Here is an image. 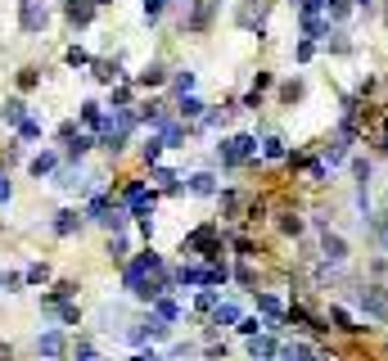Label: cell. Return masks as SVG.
Wrapping results in <instances>:
<instances>
[{
	"mask_svg": "<svg viewBox=\"0 0 388 361\" xmlns=\"http://www.w3.org/2000/svg\"><path fill=\"white\" fill-rule=\"evenodd\" d=\"M235 330L253 339V335H262V330H267V321H262V316H244V321H240V325H235Z\"/></svg>",
	"mask_w": 388,
	"mask_h": 361,
	"instance_id": "37",
	"label": "cell"
},
{
	"mask_svg": "<svg viewBox=\"0 0 388 361\" xmlns=\"http://www.w3.org/2000/svg\"><path fill=\"white\" fill-rule=\"evenodd\" d=\"M158 136H163L167 149H185V145H181V140H185V122H181V118H167L163 127H158Z\"/></svg>",
	"mask_w": 388,
	"mask_h": 361,
	"instance_id": "16",
	"label": "cell"
},
{
	"mask_svg": "<svg viewBox=\"0 0 388 361\" xmlns=\"http://www.w3.org/2000/svg\"><path fill=\"white\" fill-rule=\"evenodd\" d=\"M320 158H325V167H329V172H334V167H343V163H348V158H352V140H343V136H334V140H329V145H325V149H320Z\"/></svg>",
	"mask_w": 388,
	"mask_h": 361,
	"instance_id": "10",
	"label": "cell"
},
{
	"mask_svg": "<svg viewBox=\"0 0 388 361\" xmlns=\"http://www.w3.org/2000/svg\"><path fill=\"white\" fill-rule=\"evenodd\" d=\"M293 54H298V63H311V59H316V41H307V36H302Z\"/></svg>",
	"mask_w": 388,
	"mask_h": 361,
	"instance_id": "41",
	"label": "cell"
},
{
	"mask_svg": "<svg viewBox=\"0 0 388 361\" xmlns=\"http://www.w3.org/2000/svg\"><path fill=\"white\" fill-rule=\"evenodd\" d=\"M167 5H172V0H145V18H149V23H154V18H158V14H163V9H167Z\"/></svg>",
	"mask_w": 388,
	"mask_h": 361,
	"instance_id": "44",
	"label": "cell"
},
{
	"mask_svg": "<svg viewBox=\"0 0 388 361\" xmlns=\"http://www.w3.org/2000/svg\"><path fill=\"white\" fill-rule=\"evenodd\" d=\"M82 122H86V127H104V113H100V104H95V100L82 104Z\"/></svg>",
	"mask_w": 388,
	"mask_h": 361,
	"instance_id": "34",
	"label": "cell"
},
{
	"mask_svg": "<svg viewBox=\"0 0 388 361\" xmlns=\"http://www.w3.org/2000/svg\"><path fill=\"white\" fill-rule=\"evenodd\" d=\"M172 280L181 284V289H208V267H194V262H185V267L176 271Z\"/></svg>",
	"mask_w": 388,
	"mask_h": 361,
	"instance_id": "11",
	"label": "cell"
},
{
	"mask_svg": "<svg viewBox=\"0 0 388 361\" xmlns=\"http://www.w3.org/2000/svg\"><path fill=\"white\" fill-rule=\"evenodd\" d=\"M217 9H222V0H190V18H185V27H190V32H208Z\"/></svg>",
	"mask_w": 388,
	"mask_h": 361,
	"instance_id": "7",
	"label": "cell"
},
{
	"mask_svg": "<svg viewBox=\"0 0 388 361\" xmlns=\"http://www.w3.org/2000/svg\"><path fill=\"white\" fill-rule=\"evenodd\" d=\"M0 284H5V289H18V284H23V275H14V271H5V275H0Z\"/></svg>",
	"mask_w": 388,
	"mask_h": 361,
	"instance_id": "51",
	"label": "cell"
},
{
	"mask_svg": "<svg viewBox=\"0 0 388 361\" xmlns=\"http://www.w3.org/2000/svg\"><path fill=\"white\" fill-rule=\"evenodd\" d=\"M18 136H23V140H36V136H41V122H36V118H27L23 127H18Z\"/></svg>",
	"mask_w": 388,
	"mask_h": 361,
	"instance_id": "45",
	"label": "cell"
},
{
	"mask_svg": "<svg viewBox=\"0 0 388 361\" xmlns=\"http://www.w3.org/2000/svg\"><path fill=\"white\" fill-rule=\"evenodd\" d=\"M325 41H329V50H334V54H348V50H352V41H348V32H329Z\"/></svg>",
	"mask_w": 388,
	"mask_h": 361,
	"instance_id": "39",
	"label": "cell"
},
{
	"mask_svg": "<svg viewBox=\"0 0 388 361\" xmlns=\"http://www.w3.org/2000/svg\"><path fill=\"white\" fill-rule=\"evenodd\" d=\"M18 86H23V91H32V86H36V68H27V72H18Z\"/></svg>",
	"mask_w": 388,
	"mask_h": 361,
	"instance_id": "49",
	"label": "cell"
},
{
	"mask_svg": "<svg viewBox=\"0 0 388 361\" xmlns=\"http://www.w3.org/2000/svg\"><path fill=\"white\" fill-rule=\"evenodd\" d=\"M82 222H86V217L68 208V213H59V217H54V235H72V231H82Z\"/></svg>",
	"mask_w": 388,
	"mask_h": 361,
	"instance_id": "25",
	"label": "cell"
},
{
	"mask_svg": "<svg viewBox=\"0 0 388 361\" xmlns=\"http://www.w3.org/2000/svg\"><path fill=\"white\" fill-rule=\"evenodd\" d=\"M307 180H311V185H325V180H329L325 158H307Z\"/></svg>",
	"mask_w": 388,
	"mask_h": 361,
	"instance_id": "30",
	"label": "cell"
},
{
	"mask_svg": "<svg viewBox=\"0 0 388 361\" xmlns=\"http://www.w3.org/2000/svg\"><path fill=\"white\" fill-rule=\"evenodd\" d=\"M91 145H95V140H91V136H82V131H77V136H72V140H63V154H68L72 163H82Z\"/></svg>",
	"mask_w": 388,
	"mask_h": 361,
	"instance_id": "22",
	"label": "cell"
},
{
	"mask_svg": "<svg viewBox=\"0 0 388 361\" xmlns=\"http://www.w3.org/2000/svg\"><path fill=\"white\" fill-rule=\"evenodd\" d=\"M131 361H163V357H158L154 348H149V353H136V357H131Z\"/></svg>",
	"mask_w": 388,
	"mask_h": 361,
	"instance_id": "52",
	"label": "cell"
},
{
	"mask_svg": "<svg viewBox=\"0 0 388 361\" xmlns=\"http://www.w3.org/2000/svg\"><path fill=\"white\" fill-rule=\"evenodd\" d=\"M316 361H334V357H325V353H316Z\"/></svg>",
	"mask_w": 388,
	"mask_h": 361,
	"instance_id": "56",
	"label": "cell"
},
{
	"mask_svg": "<svg viewBox=\"0 0 388 361\" xmlns=\"http://www.w3.org/2000/svg\"><path fill=\"white\" fill-rule=\"evenodd\" d=\"M122 325H127V312H122V307H109V302H104V307H100V330H109V335H127Z\"/></svg>",
	"mask_w": 388,
	"mask_h": 361,
	"instance_id": "14",
	"label": "cell"
},
{
	"mask_svg": "<svg viewBox=\"0 0 388 361\" xmlns=\"http://www.w3.org/2000/svg\"><path fill=\"white\" fill-rule=\"evenodd\" d=\"M258 145H262L258 136H231V140H222V145H217V163H226V167L258 163V158H262Z\"/></svg>",
	"mask_w": 388,
	"mask_h": 361,
	"instance_id": "3",
	"label": "cell"
},
{
	"mask_svg": "<svg viewBox=\"0 0 388 361\" xmlns=\"http://www.w3.org/2000/svg\"><path fill=\"white\" fill-rule=\"evenodd\" d=\"M320 262H329V267L348 262V240L339 231H320Z\"/></svg>",
	"mask_w": 388,
	"mask_h": 361,
	"instance_id": "6",
	"label": "cell"
},
{
	"mask_svg": "<svg viewBox=\"0 0 388 361\" xmlns=\"http://www.w3.org/2000/svg\"><path fill=\"white\" fill-rule=\"evenodd\" d=\"M262 158H267V163H280V158H289L285 136H262Z\"/></svg>",
	"mask_w": 388,
	"mask_h": 361,
	"instance_id": "19",
	"label": "cell"
},
{
	"mask_svg": "<svg viewBox=\"0 0 388 361\" xmlns=\"http://www.w3.org/2000/svg\"><path fill=\"white\" fill-rule=\"evenodd\" d=\"M203 113H208V104L199 100V95H181V100H176V118L181 122H203Z\"/></svg>",
	"mask_w": 388,
	"mask_h": 361,
	"instance_id": "12",
	"label": "cell"
},
{
	"mask_svg": "<svg viewBox=\"0 0 388 361\" xmlns=\"http://www.w3.org/2000/svg\"><path fill=\"white\" fill-rule=\"evenodd\" d=\"M50 312H54V316H59V321H63V325H82V312H77V307H72V302H54V307H50Z\"/></svg>",
	"mask_w": 388,
	"mask_h": 361,
	"instance_id": "32",
	"label": "cell"
},
{
	"mask_svg": "<svg viewBox=\"0 0 388 361\" xmlns=\"http://www.w3.org/2000/svg\"><path fill=\"white\" fill-rule=\"evenodd\" d=\"M357 9H362V14H375V0H352Z\"/></svg>",
	"mask_w": 388,
	"mask_h": 361,
	"instance_id": "54",
	"label": "cell"
},
{
	"mask_svg": "<svg viewBox=\"0 0 388 361\" xmlns=\"http://www.w3.org/2000/svg\"><path fill=\"white\" fill-rule=\"evenodd\" d=\"M240 321H244V312L235 307V302H222V307L212 312V325L217 330H222V325H240Z\"/></svg>",
	"mask_w": 388,
	"mask_h": 361,
	"instance_id": "24",
	"label": "cell"
},
{
	"mask_svg": "<svg viewBox=\"0 0 388 361\" xmlns=\"http://www.w3.org/2000/svg\"><path fill=\"white\" fill-rule=\"evenodd\" d=\"M172 86H176V95H194V72H190V68H181V72L172 77Z\"/></svg>",
	"mask_w": 388,
	"mask_h": 361,
	"instance_id": "36",
	"label": "cell"
},
{
	"mask_svg": "<svg viewBox=\"0 0 388 361\" xmlns=\"http://www.w3.org/2000/svg\"><path fill=\"white\" fill-rule=\"evenodd\" d=\"M54 167H59V154H36L32 163H27V172L41 180V176H54Z\"/></svg>",
	"mask_w": 388,
	"mask_h": 361,
	"instance_id": "20",
	"label": "cell"
},
{
	"mask_svg": "<svg viewBox=\"0 0 388 361\" xmlns=\"http://www.w3.org/2000/svg\"><path fill=\"white\" fill-rule=\"evenodd\" d=\"M226 118H231L226 109H208V113H203V131H217V127H226Z\"/></svg>",
	"mask_w": 388,
	"mask_h": 361,
	"instance_id": "38",
	"label": "cell"
},
{
	"mask_svg": "<svg viewBox=\"0 0 388 361\" xmlns=\"http://www.w3.org/2000/svg\"><path fill=\"white\" fill-rule=\"evenodd\" d=\"M122 284H127L131 293H136L140 302H158L167 289H172V275H167V267H163V258H158L154 249L149 253H140V258H131L127 267H122Z\"/></svg>",
	"mask_w": 388,
	"mask_h": 361,
	"instance_id": "1",
	"label": "cell"
},
{
	"mask_svg": "<svg viewBox=\"0 0 388 361\" xmlns=\"http://www.w3.org/2000/svg\"><path fill=\"white\" fill-rule=\"evenodd\" d=\"M267 86H271V72H253V91L262 95V91H267Z\"/></svg>",
	"mask_w": 388,
	"mask_h": 361,
	"instance_id": "50",
	"label": "cell"
},
{
	"mask_svg": "<svg viewBox=\"0 0 388 361\" xmlns=\"http://www.w3.org/2000/svg\"><path fill=\"white\" fill-rule=\"evenodd\" d=\"M235 280H240L244 289H253V284H258V275H253V267H249V262H240V267H235Z\"/></svg>",
	"mask_w": 388,
	"mask_h": 361,
	"instance_id": "42",
	"label": "cell"
},
{
	"mask_svg": "<svg viewBox=\"0 0 388 361\" xmlns=\"http://www.w3.org/2000/svg\"><path fill=\"white\" fill-rule=\"evenodd\" d=\"M109 258L113 262H127V240H122V235H113V240H109Z\"/></svg>",
	"mask_w": 388,
	"mask_h": 361,
	"instance_id": "40",
	"label": "cell"
},
{
	"mask_svg": "<svg viewBox=\"0 0 388 361\" xmlns=\"http://www.w3.org/2000/svg\"><path fill=\"white\" fill-rule=\"evenodd\" d=\"M163 149H167L163 136H149L145 145H140V158H145V163H158V158H163Z\"/></svg>",
	"mask_w": 388,
	"mask_h": 361,
	"instance_id": "29",
	"label": "cell"
},
{
	"mask_svg": "<svg viewBox=\"0 0 388 361\" xmlns=\"http://www.w3.org/2000/svg\"><path fill=\"white\" fill-rule=\"evenodd\" d=\"M95 77L104 86H113V82H122L127 72H122V59H95Z\"/></svg>",
	"mask_w": 388,
	"mask_h": 361,
	"instance_id": "18",
	"label": "cell"
},
{
	"mask_svg": "<svg viewBox=\"0 0 388 361\" xmlns=\"http://www.w3.org/2000/svg\"><path fill=\"white\" fill-rule=\"evenodd\" d=\"M72 361H100V353L91 344H77V353H72Z\"/></svg>",
	"mask_w": 388,
	"mask_h": 361,
	"instance_id": "46",
	"label": "cell"
},
{
	"mask_svg": "<svg viewBox=\"0 0 388 361\" xmlns=\"http://www.w3.org/2000/svg\"><path fill=\"white\" fill-rule=\"evenodd\" d=\"M194 307L212 316V312L222 307V289H212V284H208V289H199V293H194Z\"/></svg>",
	"mask_w": 388,
	"mask_h": 361,
	"instance_id": "23",
	"label": "cell"
},
{
	"mask_svg": "<svg viewBox=\"0 0 388 361\" xmlns=\"http://www.w3.org/2000/svg\"><path fill=\"white\" fill-rule=\"evenodd\" d=\"M63 59H68V63H72V68H82V63H91V54H86V50H77V45H72V50H68V54H63Z\"/></svg>",
	"mask_w": 388,
	"mask_h": 361,
	"instance_id": "47",
	"label": "cell"
},
{
	"mask_svg": "<svg viewBox=\"0 0 388 361\" xmlns=\"http://www.w3.org/2000/svg\"><path fill=\"white\" fill-rule=\"evenodd\" d=\"M0 203H9V180H5V172H0Z\"/></svg>",
	"mask_w": 388,
	"mask_h": 361,
	"instance_id": "53",
	"label": "cell"
},
{
	"mask_svg": "<svg viewBox=\"0 0 388 361\" xmlns=\"http://www.w3.org/2000/svg\"><path fill=\"white\" fill-rule=\"evenodd\" d=\"M181 253H199V258L217 262V253H222V226H217V222H203L199 231H190V235L181 240Z\"/></svg>",
	"mask_w": 388,
	"mask_h": 361,
	"instance_id": "4",
	"label": "cell"
},
{
	"mask_svg": "<svg viewBox=\"0 0 388 361\" xmlns=\"http://www.w3.org/2000/svg\"><path fill=\"white\" fill-rule=\"evenodd\" d=\"M36 353H41V357H63V335H59V330H45V335L41 339H36Z\"/></svg>",
	"mask_w": 388,
	"mask_h": 361,
	"instance_id": "17",
	"label": "cell"
},
{
	"mask_svg": "<svg viewBox=\"0 0 388 361\" xmlns=\"http://www.w3.org/2000/svg\"><path fill=\"white\" fill-rule=\"evenodd\" d=\"M18 27L27 36H41L50 27V0H18Z\"/></svg>",
	"mask_w": 388,
	"mask_h": 361,
	"instance_id": "5",
	"label": "cell"
},
{
	"mask_svg": "<svg viewBox=\"0 0 388 361\" xmlns=\"http://www.w3.org/2000/svg\"><path fill=\"white\" fill-rule=\"evenodd\" d=\"M253 293H258V289H253ZM258 312H262L267 321H285V312H289V307L276 298V293H267V289H262V293H258Z\"/></svg>",
	"mask_w": 388,
	"mask_h": 361,
	"instance_id": "15",
	"label": "cell"
},
{
	"mask_svg": "<svg viewBox=\"0 0 388 361\" xmlns=\"http://www.w3.org/2000/svg\"><path fill=\"white\" fill-rule=\"evenodd\" d=\"M352 302H357V312H366V321L388 325V284H357Z\"/></svg>",
	"mask_w": 388,
	"mask_h": 361,
	"instance_id": "2",
	"label": "cell"
},
{
	"mask_svg": "<svg viewBox=\"0 0 388 361\" xmlns=\"http://www.w3.org/2000/svg\"><path fill=\"white\" fill-rule=\"evenodd\" d=\"M190 194H217V176L212 172H194L190 176Z\"/></svg>",
	"mask_w": 388,
	"mask_h": 361,
	"instance_id": "27",
	"label": "cell"
},
{
	"mask_svg": "<svg viewBox=\"0 0 388 361\" xmlns=\"http://www.w3.org/2000/svg\"><path fill=\"white\" fill-rule=\"evenodd\" d=\"M249 357H253V361H276V357H280L276 339H271V335H253V339H249Z\"/></svg>",
	"mask_w": 388,
	"mask_h": 361,
	"instance_id": "13",
	"label": "cell"
},
{
	"mask_svg": "<svg viewBox=\"0 0 388 361\" xmlns=\"http://www.w3.org/2000/svg\"><path fill=\"white\" fill-rule=\"evenodd\" d=\"M384 27H388V5H384Z\"/></svg>",
	"mask_w": 388,
	"mask_h": 361,
	"instance_id": "57",
	"label": "cell"
},
{
	"mask_svg": "<svg viewBox=\"0 0 388 361\" xmlns=\"http://www.w3.org/2000/svg\"><path fill=\"white\" fill-rule=\"evenodd\" d=\"M302 91H307L302 82H289V86L280 91V100H285V104H298V100H302Z\"/></svg>",
	"mask_w": 388,
	"mask_h": 361,
	"instance_id": "43",
	"label": "cell"
},
{
	"mask_svg": "<svg viewBox=\"0 0 388 361\" xmlns=\"http://www.w3.org/2000/svg\"><path fill=\"white\" fill-rule=\"evenodd\" d=\"M154 180H158V185H163V190H172V194H176V190H181V176H176L172 167H154Z\"/></svg>",
	"mask_w": 388,
	"mask_h": 361,
	"instance_id": "33",
	"label": "cell"
},
{
	"mask_svg": "<svg viewBox=\"0 0 388 361\" xmlns=\"http://www.w3.org/2000/svg\"><path fill=\"white\" fill-rule=\"evenodd\" d=\"M23 280L27 284H45V280H50V267H45V262H32V267L23 271Z\"/></svg>",
	"mask_w": 388,
	"mask_h": 361,
	"instance_id": "35",
	"label": "cell"
},
{
	"mask_svg": "<svg viewBox=\"0 0 388 361\" xmlns=\"http://www.w3.org/2000/svg\"><path fill=\"white\" fill-rule=\"evenodd\" d=\"M384 113H388V104H384Z\"/></svg>",
	"mask_w": 388,
	"mask_h": 361,
	"instance_id": "59",
	"label": "cell"
},
{
	"mask_svg": "<svg viewBox=\"0 0 388 361\" xmlns=\"http://www.w3.org/2000/svg\"><path fill=\"white\" fill-rule=\"evenodd\" d=\"M63 18H68L72 27H91V18H95V0H63Z\"/></svg>",
	"mask_w": 388,
	"mask_h": 361,
	"instance_id": "9",
	"label": "cell"
},
{
	"mask_svg": "<svg viewBox=\"0 0 388 361\" xmlns=\"http://www.w3.org/2000/svg\"><path fill=\"white\" fill-rule=\"evenodd\" d=\"M0 361H14V353H9V344H0Z\"/></svg>",
	"mask_w": 388,
	"mask_h": 361,
	"instance_id": "55",
	"label": "cell"
},
{
	"mask_svg": "<svg viewBox=\"0 0 388 361\" xmlns=\"http://www.w3.org/2000/svg\"><path fill=\"white\" fill-rule=\"evenodd\" d=\"M5 122L23 127V122H27V104H23V100H5Z\"/></svg>",
	"mask_w": 388,
	"mask_h": 361,
	"instance_id": "31",
	"label": "cell"
},
{
	"mask_svg": "<svg viewBox=\"0 0 388 361\" xmlns=\"http://www.w3.org/2000/svg\"><path fill=\"white\" fill-rule=\"evenodd\" d=\"M154 316H163L167 325H176V321H181V302H172V298H158V302H154Z\"/></svg>",
	"mask_w": 388,
	"mask_h": 361,
	"instance_id": "26",
	"label": "cell"
},
{
	"mask_svg": "<svg viewBox=\"0 0 388 361\" xmlns=\"http://www.w3.org/2000/svg\"><path fill=\"white\" fill-rule=\"evenodd\" d=\"M95 5H113V0H95Z\"/></svg>",
	"mask_w": 388,
	"mask_h": 361,
	"instance_id": "58",
	"label": "cell"
},
{
	"mask_svg": "<svg viewBox=\"0 0 388 361\" xmlns=\"http://www.w3.org/2000/svg\"><path fill=\"white\" fill-rule=\"evenodd\" d=\"M136 82H140V86H163V82H167V68H163V63H145V68L136 72Z\"/></svg>",
	"mask_w": 388,
	"mask_h": 361,
	"instance_id": "21",
	"label": "cell"
},
{
	"mask_svg": "<svg viewBox=\"0 0 388 361\" xmlns=\"http://www.w3.org/2000/svg\"><path fill=\"white\" fill-rule=\"evenodd\" d=\"M276 217H280V231H285V235H293V240H298V235H302V226H307L298 213H289V208H285V213H276Z\"/></svg>",
	"mask_w": 388,
	"mask_h": 361,
	"instance_id": "28",
	"label": "cell"
},
{
	"mask_svg": "<svg viewBox=\"0 0 388 361\" xmlns=\"http://www.w3.org/2000/svg\"><path fill=\"white\" fill-rule=\"evenodd\" d=\"M127 104H131V91L118 86V91H113V104H109V109H127Z\"/></svg>",
	"mask_w": 388,
	"mask_h": 361,
	"instance_id": "48",
	"label": "cell"
},
{
	"mask_svg": "<svg viewBox=\"0 0 388 361\" xmlns=\"http://www.w3.org/2000/svg\"><path fill=\"white\" fill-rule=\"evenodd\" d=\"M325 321L339 330V335H362V330H371V325H357V316L343 307V302H329V316Z\"/></svg>",
	"mask_w": 388,
	"mask_h": 361,
	"instance_id": "8",
	"label": "cell"
}]
</instances>
